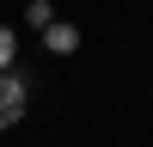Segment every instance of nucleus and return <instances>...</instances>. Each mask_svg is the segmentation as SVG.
Masks as SVG:
<instances>
[{
    "instance_id": "2",
    "label": "nucleus",
    "mask_w": 153,
    "mask_h": 147,
    "mask_svg": "<svg viewBox=\"0 0 153 147\" xmlns=\"http://www.w3.org/2000/svg\"><path fill=\"white\" fill-rule=\"evenodd\" d=\"M43 43L55 49V55H74V49H80V31L61 24V19H49V24H43Z\"/></svg>"
},
{
    "instance_id": "3",
    "label": "nucleus",
    "mask_w": 153,
    "mask_h": 147,
    "mask_svg": "<svg viewBox=\"0 0 153 147\" xmlns=\"http://www.w3.org/2000/svg\"><path fill=\"white\" fill-rule=\"evenodd\" d=\"M25 19H31V24H37V31H43V24H49V19H55V12H49V0H31V12H25Z\"/></svg>"
},
{
    "instance_id": "4",
    "label": "nucleus",
    "mask_w": 153,
    "mask_h": 147,
    "mask_svg": "<svg viewBox=\"0 0 153 147\" xmlns=\"http://www.w3.org/2000/svg\"><path fill=\"white\" fill-rule=\"evenodd\" d=\"M12 49H19V37H12L6 24H0V68H6V61H12Z\"/></svg>"
},
{
    "instance_id": "1",
    "label": "nucleus",
    "mask_w": 153,
    "mask_h": 147,
    "mask_svg": "<svg viewBox=\"0 0 153 147\" xmlns=\"http://www.w3.org/2000/svg\"><path fill=\"white\" fill-rule=\"evenodd\" d=\"M19 117H25V80L0 74V129H12Z\"/></svg>"
}]
</instances>
